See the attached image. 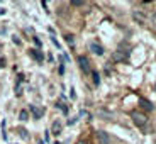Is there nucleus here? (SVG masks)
Listing matches in <instances>:
<instances>
[{
	"label": "nucleus",
	"mask_w": 156,
	"mask_h": 144,
	"mask_svg": "<svg viewBox=\"0 0 156 144\" xmlns=\"http://www.w3.org/2000/svg\"><path fill=\"white\" fill-rule=\"evenodd\" d=\"M131 119H133V122L137 125V127H144L146 122H148V117H146L144 114H141V112H133L131 114Z\"/></svg>",
	"instance_id": "f257e3e1"
},
{
	"label": "nucleus",
	"mask_w": 156,
	"mask_h": 144,
	"mask_svg": "<svg viewBox=\"0 0 156 144\" xmlns=\"http://www.w3.org/2000/svg\"><path fill=\"white\" fill-rule=\"evenodd\" d=\"M78 65L83 73H90V61L87 56H78Z\"/></svg>",
	"instance_id": "f03ea898"
},
{
	"label": "nucleus",
	"mask_w": 156,
	"mask_h": 144,
	"mask_svg": "<svg viewBox=\"0 0 156 144\" xmlns=\"http://www.w3.org/2000/svg\"><path fill=\"white\" fill-rule=\"evenodd\" d=\"M97 141L98 144H110V136L105 131H97Z\"/></svg>",
	"instance_id": "7ed1b4c3"
},
{
	"label": "nucleus",
	"mask_w": 156,
	"mask_h": 144,
	"mask_svg": "<svg viewBox=\"0 0 156 144\" xmlns=\"http://www.w3.org/2000/svg\"><path fill=\"white\" fill-rule=\"evenodd\" d=\"M133 19L137 24H146V16L141 10H133Z\"/></svg>",
	"instance_id": "20e7f679"
},
{
	"label": "nucleus",
	"mask_w": 156,
	"mask_h": 144,
	"mask_svg": "<svg viewBox=\"0 0 156 144\" xmlns=\"http://www.w3.org/2000/svg\"><path fill=\"white\" fill-rule=\"evenodd\" d=\"M31 114L34 119H41L44 115V109L43 107H37V105H31Z\"/></svg>",
	"instance_id": "39448f33"
},
{
	"label": "nucleus",
	"mask_w": 156,
	"mask_h": 144,
	"mask_svg": "<svg viewBox=\"0 0 156 144\" xmlns=\"http://www.w3.org/2000/svg\"><path fill=\"white\" fill-rule=\"evenodd\" d=\"M61 129H63V124L59 121H55V122H53V125H51V132L58 136V134L61 132Z\"/></svg>",
	"instance_id": "423d86ee"
},
{
	"label": "nucleus",
	"mask_w": 156,
	"mask_h": 144,
	"mask_svg": "<svg viewBox=\"0 0 156 144\" xmlns=\"http://www.w3.org/2000/svg\"><path fill=\"white\" fill-rule=\"evenodd\" d=\"M29 54H31V58H34L36 61H43L44 59L43 53H39V49H29Z\"/></svg>",
	"instance_id": "0eeeda50"
},
{
	"label": "nucleus",
	"mask_w": 156,
	"mask_h": 144,
	"mask_svg": "<svg viewBox=\"0 0 156 144\" xmlns=\"http://www.w3.org/2000/svg\"><path fill=\"white\" fill-rule=\"evenodd\" d=\"M90 49L94 51L95 54H98V56L104 54V47H102L100 44H97V43H92V44H90Z\"/></svg>",
	"instance_id": "6e6552de"
},
{
	"label": "nucleus",
	"mask_w": 156,
	"mask_h": 144,
	"mask_svg": "<svg viewBox=\"0 0 156 144\" xmlns=\"http://www.w3.org/2000/svg\"><path fill=\"white\" fill-rule=\"evenodd\" d=\"M127 58V53H121V51H117L115 54H114V59L115 61H122V59Z\"/></svg>",
	"instance_id": "1a4fd4ad"
},
{
	"label": "nucleus",
	"mask_w": 156,
	"mask_h": 144,
	"mask_svg": "<svg viewBox=\"0 0 156 144\" xmlns=\"http://www.w3.org/2000/svg\"><path fill=\"white\" fill-rule=\"evenodd\" d=\"M97 114H98L100 117H104V119H107V121H109V119H112V114H110V112H107V110H104V109H100Z\"/></svg>",
	"instance_id": "9d476101"
},
{
	"label": "nucleus",
	"mask_w": 156,
	"mask_h": 144,
	"mask_svg": "<svg viewBox=\"0 0 156 144\" xmlns=\"http://www.w3.org/2000/svg\"><path fill=\"white\" fill-rule=\"evenodd\" d=\"M141 105L144 107V109H148V110H153V105H151V102L144 100V98H141Z\"/></svg>",
	"instance_id": "9b49d317"
},
{
	"label": "nucleus",
	"mask_w": 156,
	"mask_h": 144,
	"mask_svg": "<svg viewBox=\"0 0 156 144\" xmlns=\"http://www.w3.org/2000/svg\"><path fill=\"white\" fill-rule=\"evenodd\" d=\"M19 117H20V121H27V117H29V114H27V110H20V114H19Z\"/></svg>",
	"instance_id": "f8f14e48"
},
{
	"label": "nucleus",
	"mask_w": 156,
	"mask_h": 144,
	"mask_svg": "<svg viewBox=\"0 0 156 144\" xmlns=\"http://www.w3.org/2000/svg\"><path fill=\"white\" fill-rule=\"evenodd\" d=\"M19 134H20V137H22V139H27V137H29V134H27V131H26V129H19Z\"/></svg>",
	"instance_id": "ddd939ff"
},
{
	"label": "nucleus",
	"mask_w": 156,
	"mask_h": 144,
	"mask_svg": "<svg viewBox=\"0 0 156 144\" xmlns=\"http://www.w3.org/2000/svg\"><path fill=\"white\" fill-rule=\"evenodd\" d=\"M92 75H94V83H95V85H98V83H100V76H98V73H97V71H94Z\"/></svg>",
	"instance_id": "4468645a"
},
{
	"label": "nucleus",
	"mask_w": 156,
	"mask_h": 144,
	"mask_svg": "<svg viewBox=\"0 0 156 144\" xmlns=\"http://www.w3.org/2000/svg\"><path fill=\"white\" fill-rule=\"evenodd\" d=\"M65 39H66V43H68V44H71V46H73V43H75L73 36H70V34H68V36H65Z\"/></svg>",
	"instance_id": "2eb2a0df"
},
{
	"label": "nucleus",
	"mask_w": 156,
	"mask_h": 144,
	"mask_svg": "<svg viewBox=\"0 0 156 144\" xmlns=\"http://www.w3.org/2000/svg\"><path fill=\"white\" fill-rule=\"evenodd\" d=\"M71 5H76V7H80V5H83V2H80V0H73V2H71Z\"/></svg>",
	"instance_id": "dca6fc26"
},
{
	"label": "nucleus",
	"mask_w": 156,
	"mask_h": 144,
	"mask_svg": "<svg viewBox=\"0 0 156 144\" xmlns=\"http://www.w3.org/2000/svg\"><path fill=\"white\" fill-rule=\"evenodd\" d=\"M51 41H53V44H55V46H56V47H58V49H59V43H58V41H56L55 37H51Z\"/></svg>",
	"instance_id": "f3484780"
},
{
	"label": "nucleus",
	"mask_w": 156,
	"mask_h": 144,
	"mask_svg": "<svg viewBox=\"0 0 156 144\" xmlns=\"http://www.w3.org/2000/svg\"><path fill=\"white\" fill-rule=\"evenodd\" d=\"M32 39H34V43H36V44H37V46H41V41H39V39H37V37H32Z\"/></svg>",
	"instance_id": "a211bd4d"
},
{
	"label": "nucleus",
	"mask_w": 156,
	"mask_h": 144,
	"mask_svg": "<svg viewBox=\"0 0 156 144\" xmlns=\"http://www.w3.org/2000/svg\"><path fill=\"white\" fill-rule=\"evenodd\" d=\"M2 66H5V59H0V68Z\"/></svg>",
	"instance_id": "6ab92c4d"
},
{
	"label": "nucleus",
	"mask_w": 156,
	"mask_h": 144,
	"mask_svg": "<svg viewBox=\"0 0 156 144\" xmlns=\"http://www.w3.org/2000/svg\"><path fill=\"white\" fill-rule=\"evenodd\" d=\"M154 90H156V86H154Z\"/></svg>",
	"instance_id": "aec40b11"
}]
</instances>
